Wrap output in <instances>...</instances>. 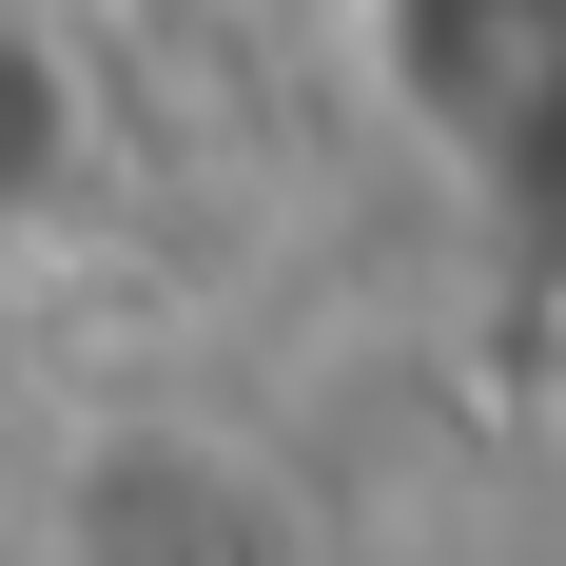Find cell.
<instances>
[{
  "label": "cell",
  "mask_w": 566,
  "mask_h": 566,
  "mask_svg": "<svg viewBox=\"0 0 566 566\" xmlns=\"http://www.w3.org/2000/svg\"><path fill=\"white\" fill-rule=\"evenodd\" d=\"M78 196V40L59 0H0V234Z\"/></svg>",
  "instance_id": "1"
}]
</instances>
